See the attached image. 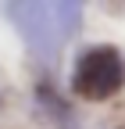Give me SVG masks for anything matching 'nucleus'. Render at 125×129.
I'll list each match as a JSON object with an SVG mask.
<instances>
[{
    "instance_id": "obj_1",
    "label": "nucleus",
    "mask_w": 125,
    "mask_h": 129,
    "mask_svg": "<svg viewBox=\"0 0 125 129\" xmlns=\"http://www.w3.org/2000/svg\"><path fill=\"white\" fill-rule=\"evenodd\" d=\"M125 86V57L114 47H86L72 64V93L82 101H107Z\"/></svg>"
}]
</instances>
